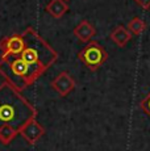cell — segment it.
Here are the masks:
<instances>
[{
	"instance_id": "1",
	"label": "cell",
	"mask_w": 150,
	"mask_h": 151,
	"mask_svg": "<svg viewBox=\"0 0 150 151\" xmlns=\"http://www.w3.org/2000/svg\"><path fill=\"white\" fill-rule=\"evenodd\" d=\"M37 109L8 82L0 84V126L9 125L19 130L36 118Z\"/></svg>"
},
{
	"instance_id": "2",
	"label": "cell",
	"mask_w": 150,
	"mask_h": 151,
	"mask_svg": "<svg viewBox=\"0 0 150 151\" xmlns=\"http://www.w3.org/2000/svg\"><path fill=\"white\" fill-rule=\"evenodd\" d=\"M42 74L41 70L27 63L20 55L0 57V75L20 92L32 86Z\"/></svg>"
},
{
	"instance_id": "3",
	"label": "cell",
	"mask_w": 150,
	"mask_h": 151,
	"mask_svg": "<svg viewBox=\"0 0 150 151\" xmlns=\"http://www.w3.org/2000/svg\"><path fill=\"white\" fill-rule=\"evenodd\" d=\"M21 34L24 37L25 47L19 55L27 63L45 72L58 59V53L33 28H27Z\"/></svg>"
},
{
	"instance_id": "4",
	"label": "cell",
	"mask_w": 150,
	"mask_h": 151,
	"mask_svg": "<svg viewBox=\"0 0 150 151\" xmlns=\"http://www.w3.org/2000/svg\"><path fill=\"white\" fill-rule=\"evenodd\" d=\"M78 59L91 71H96L107 62L108 53L99 42L90 41L86 47H83L78 53Z\"/></svg>"
},
{
	"instance_id": "5",
	"label": "cell",
	"mask_w": 150,
	"mask_h": 151,
	"mask_svg": "<svg viewBox=\"0 0 150 151\" xmlns=\"http://www.w3.org/2000/svg\"><path fill=\"white\" fill-rule=\"evenodd\" d=\"M25 47V41L22 34H13V36L5 37L0 41L1 55H19Z\"/></svg>"
},
{
	"instance_id": "6",
	"label": "cell",
	"mask_w": 150,
	"mask_h": 151,
	"mask_svg": "<svg viewBox=\"0 0 150 151\" xmlns=\"http://www.w3.org/2000/svg\"><path fill=\"white\" fill-rule=\"evenodd\" d=\"M51 88L59 95V96L65 97L69 93L73 92V89L75 88V80L70 76L67 71H62L57 75L51 82Z\"/></svg>"
},
{
	"instance_id": "7",
	"label": "cell",
	"mask_w": 150,
	"mask_h": 151,
	"mask_svg": "<svg viewBox=\"0 0 150 151\" xmlns=\"http://www.w3.org/2000/svg\"><path fill=\"white\" fill-rule=\"evenodd\" d=\"M44 134H45L44 126H42L38 121H36V118L28 121V122L20 129V135L30 145H34Z\"/></svg>"
},
{
	"instance_id": "8",
	"label": "cell",
	"mask_w": 150,
	"mask_h": 151,
	"mask_svg": "<svg viewBox=\"0 0 150 151\" xmlns=\"http://www.w3.org/2000/svg\"><path fill=\"white\" fill-rule=\"evenodd\" d=\"M95 34H96V30L91 25V22L87 21V20L80 21L74 28V36L82 42H90Z\"/></svg>"
},
{
	"instance_id": "9",
	"label": "cell",
	"mask_w": 150,
	"mask_h": 151,
	"mask_svg": "<svg viewBox=\"0 0 150 151\" xmlns=\"http://www.w3.org/2000/svg\"><path fill=\"white\" fill-rule=\"evenodd\" d=\"M132 36H133V34L129 32V29L123 27V25L116 27L111 32V40L113 41V43H116L119 47L126 46V43L132 40Z\"/></svg>"
},
{
	"instance_id": "10",
	"label": "cell",
	"mask_w": 150,
	"mask_h": 151,
	"mask_svg": "<svg viewBox=\"0 0 150 151\" xmlns=\"http://www.w3.org/2000/svg\"><path fill=\"white\" fill-rule=\"evenodd\" d=\"M45 9L51 17L61 19L69 11V5H67V1H65V0H50Z\"/></svg>"
},
{
	"instance_id": "11",
	"label": "cell",
	"mask_w": 150,
	"mask_h": 151,
	"mask_svg": "<svg viewBox=\"0 0 150 151\" xmlns=\"http://www.w3.org/2000/svg\"><path fill=\"white\" fill-rule=\"evenodd\" d=\"M19 134H20L19 130L9 126V125L0 126V142H1L3 145H9Z\"/></svg>"
},
{
	"instance_id": "12",
	"label": "cell",
	"mask_w": 150,
	"mask_h": 151,
	"mask_svg": "<svg viewBox=\"0 0 150 151\" xmlns=\"http://www.w3.org/2000/svg\"><path fill=\"white\" fill-rule=\"evenodd\" d=\"M128 29L132 34H134V36H140L141 33H144V32L146 30V22L144 21L141 17L136 16L129 21Z\"/></svg>"
},
{
	"instance_id": "13",
	"label": "cell",
	"mask_w": 150,
	"mask_h": 151,
	"mask_svg": "<svg viewBox=\"0 0 150 151\" xmlns=\"http://www.w3.org/2000/svg\"><path fill=\"white\" fill-rule=\"evenodd\" d=\"M140 108L148 114V117L150 118V92L146 95V97L144 100L140 101Z\"/></svg>"
},
{
	"instance_id": "14",
	"label": "cell",
	"mask_w": 150,
	"mask_h": 151,
	"mask_svg": "<svg viewBox=\"0 0 150 151\" xmlns=\"http://www.w3.org/2000/svg\"><path fill=\"white\" fill-rule=\"evenodd\" d=\"M134 1H136V4L140 5L142 9H145V11L150 9V0H134Z\"/></svg>"
},
{
	"instance_id": "15",
	"label": "cell",
	"mask_w": 150,
	"mask_h": 151,
	"mask_svg": "<svg viewBox=\"0 0 150 151\" xmlns=\"http://www.w3.org/2000/svg\"><path fill=\"white\" fill-rule=\"evenodd\" d=\"M65 1H69V0H65Z\"/></svg>"
}]
</instances>
